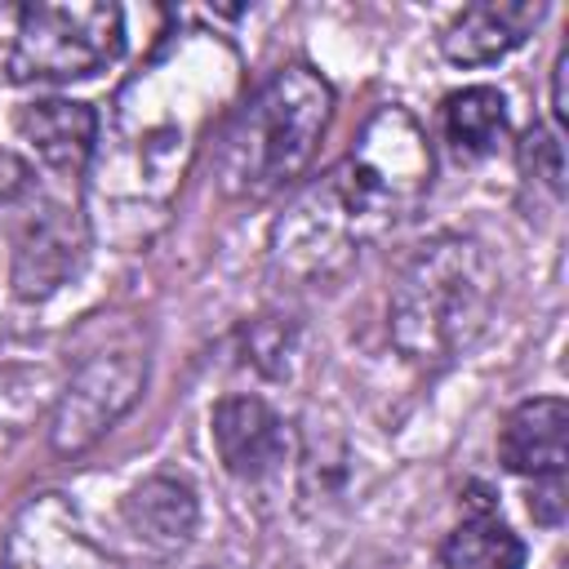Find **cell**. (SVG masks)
<instances>
[{
    "mask_svg": "<svg viewBox=\"0 0 569 569\" xmlns=\"http://www.w3.org/2000/svg\"><path fill=\"white\" fill-rule=\"evenodd\" d=\"M445 569H520L525 565V542L489 511L476 507L440 547Z\"/></svg>",
    "mask_w": 569,
    "mask_h": 569,
    "instance_id": "9a60e30c",
    "label": "cell"
},
{
    "mask_svg": "<svg viewBox=\"0 0 569 569\" xmlns=\"http://www.w3.org/2000/svg\"><path fill=\"white\" fill-rule=\"evenodd\" d=\"M209 422L222 467L240 480H258L284 458V422L258 396H222Z\"/></svg>",
    "mask_w": 569,
    "mask_h": 569,
    "instance_id": "30bf717a",
    "label": "cell"
},
{
    "mask_svg": "<svg viewBox=\"0 0 569 569\" xmlns=\"http://www.w3.org/2000/svg\"><path fill=\"white\" fill-rule=\"evenodd\" d=\"M124 49V13L102 0L27 4L9 49L13 84H62L84 80L116 62Z\"/></svg>",
    "mask_w": 569,
    "mask_h": 569,
    "instance_id": "5b68a950",
    "label": "cell"
},
{
    "mask_svg": "<svg viewBox=\"0 0 569 569\" xmlns=\"http://www.w3.org/2000/svg\"><path fill=\"white\" fill-rule=\"evenodd\" d=\"M18 133L36 147V156L49 169L76 178L93 160L98 111L89 102H71V98H40V102H27L18 111Z\"/></svg>",
    "mask_w": 569,
    "mask_h": 569,
    "instance_id": "7c38bea8",
    "label": "cell"
},
{
    "mask_svg": "<svg viewBox=\"0 0 569 569\" xmlns=\"http://www.w3.org/2000/svg\"><path fill=\"white\" fill-rule=\"evenodd\" d=\"M445 138L458 156H489L507 138V98L489 84H471L445 98Z\"/></svg>",
    "mask_w": 569,
    "mask_h": 569,
    "instance_id": "5bb4252c",
    "label": "cell"
},
{
    "mask_svg": "<svg viewBox=\"0 0 569 569\" xmlns=\"http://www.w3.org/2000/svg\"><path fill=\"white\" fill-rule=\"evenodd\" d=\"M84 244H89V227L76 209L62 204L31 209L13 249V293L27 302L49 298L58 284H67L80 271Z\"/></svg>",
    "mask_w": 569,
    "mask_h": 569,
    "instance_id": "ba28073f",
    "label": "cell"
},
{
    "mask_svg": "<svg viewBox=\"0 0 569 569\" xmlns=\"http://www.w3.org/2000/svg\"><path fill=\"white\" fill-rule=\"evenodd\" d=\"M498 271L467 236L427 240L391 289V338L413 365H449L489 325Z\"/></svg>",
    "mask_w": 569,
    "mask_h": 569,
    "instance_id": "3957f363",
    "label": "cell"
},
{
    "mask_svg": "<svg viewBox=\"0 0 569 569\" xmlns=\"http://www.w3.org/2000/svg\"><path fill=\"white\" fill-rule=\"evenodd\" d=\"M427 129L400 102L378 107L356 147L311 182L271 227V258L289 276H329L360 244L405 222L431 191Z\"/></svg>",
    "mask_w": 569,
    "mask_h": 569,
    "instance_id": "7a4b0ae2",
    "label": "cell"
},
{
    "mask_svg": "<svg viewBox=\"0 0 569 569\" xmlns=\"http://www.w3.org/2000/svg\"><path fill=\"white\" fill-rule=\"evenodd\" d=\"M120 511H124L129 533L160 556L182 551L187 538L196 533V498L182 480H169V476H151L138 489H129Z\"/></svg>",
    "mask_w": 569,
    "mask_h": 569,
    "instance_id": "4fadbf2b",
    "label": "cell"
},
{
    "mask_svg": "<svg viewBox=\"0 0 569 569\" xmlns=\"http://www.w3.org/2000/svg\"><path fill=\"white\" fill-rule=\"evenodd\" d=\"M333 120V89L307 62L271 71L236 111L218 147V178L231 196L262 200L293 182Z\"/></svg>",
    "mask_w": 569,
    "mask_h": 569,
    "instance_id": "277c9868",
    "label": "cell"
},
{
    "mask_svg": "<svg viewBox=\"0 0 569 569\" xmlns=\"http://www.w3.org/2000/svg\"><path fill=\"white\" fill-rule=\"evenodd\" d=\"M565 76H569V53L560 49V53H556V67H551V116H556V124H565V120H569V102H565Z\"/></svg>",
    "mask_w": 569,
    "mask_h": 569,
    "instance_id": "d6986e66",
    "label": "cell"
},
{
    "mask_svg": "<svg viewBox=\"0 0 569 569\" xmlns=\"http://www.w3.org/2000/svg\"><path fill=\"white\" fill-rule=\"evenodd\" d=\"M27 196H31V169L13 156H0V204L27 200Z\"/></svg>",
    "mask_w": 569,
    "mask_h": 569,
    "instance_id": "e0dca14e",
    "label": "cell"
},
{
    "mask_svg": "<svg viewBox=\"0 0 569 569\" xmlns=\"http://www.w3.org/2000/svg\"><path fill=\"white\" fill-rule=\"evenodd\" d=\"M560 498H565V489H560V476H551V480H547V489H538V493L529 498V511H533L542 525H556V520H560V507H565Z\"/></svg>",
    "mask_w": 569,
    "mask_h": 569,
    "instance_id": "ac0fdd59",
    "label": "cell"
},
{
    "mask_svg": "<svg viewBox=\"0 0 569 569\" xmlns=\"http://www.w3.org/2000/svg\"><path fill=\"white\" fill-rule=\"evenodd\" d=\"M542 4L529 0H489V4H467L445 31H440V53L458 67H485L525 44V36L538 27Z\"/></svg>",
    "mask_w": 569,
    "mask_h": 569,
    "instance_id": "8fae6325",
    "label": "cell"
},
{
    "mask_svg": "<svg viewBox=\"0 0 569 569\" xmlns=\"http://www.w3.org/2000/svg\"><path fill=\"white\" fill-rule=\"evenodd\" d=\"M498 458L516 476L551 480L565 476L569 462V405L560 396H538L525 400L507 413L498 431Z\"/></svg>",
    "mask_w": 569,
    "mask_h": 569,
    "instance_id": "9c48e42d",
    "label": "cell"
},
{
    "mask_svg": "<svg viewBox=\"0 0 569 569\" xmlns=\"http://www.w3.org/2000/svg\"><path fill=\"white\" fill-rule=\"evenodd\" d=\"M520 164H525L529 178H542V182L551 187V196L565 191V151H560V138H556L551 129L533 124V129L525 133V142H520Z\"/></svg>",
    "mask_w": 569,
    "mask_h": 569,
    "instance_id": "2e32d148",
    "label": "cell"
},
{
    "mask_svg": "<svg viewBox=\"0 0 569 569\" xmlns=\"http://www.w3.org/2000/svg\"><path fill=\"white\" fill-rule=\"evenodd\" d=\"M142 382H147V356L138 347L89 356L71 373V382H67L58 409H53V422H49L53 449L58 453H84L138 400Z\"/></svg>",
    "mask_w": 569,
    "mask_h": 569,
    "instance_id": "8992f818",
    "label": "cell"
},
{
    "mask_svg": "<svg viewBox=\"0 0 569 569\" xmlns=\"http://www.w3.org/2000/svg\"><path fill=\"white\" fill-rule=\"evenodd\" d=\"M240 93V53L204 27L173 31L116 93L89 160V200L111 218H160L200 142Z\"/></svg>",
    "mask_w": 569,
    "mask_h": 569,
    "instance_id": "6da1fadb",
    "label": "cell"
},
{
    "mask_svg": "<svg viewBox=\"0 0 569 569\" xmlns=\"http://www.w3.org/2000/svg\"><path fill=\"white\" fill-rule=\"evenodd\" d=\"M0 569H111L62 493H36L9 525Z\"/></svg>",
    "mask_w": 569,
    "mask_h": 569,
    "instance_id": "52a82bcc",
    "label": "cell"
}]
</instances>
